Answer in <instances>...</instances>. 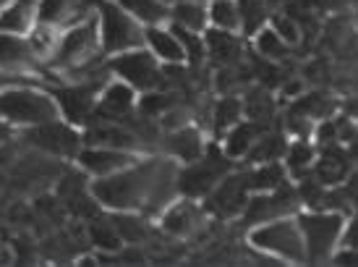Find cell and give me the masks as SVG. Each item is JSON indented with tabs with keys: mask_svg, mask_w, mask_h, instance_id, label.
<instances>
[{
	"mask_svg": "<svg viewBox=\"0 0 358 267\" xmlns=\"http://www.w3.org/2000/svg\"><path fill=\"white\" fill-rule=\"evenodd\" d=\"M178 170L170 160H134L92 184V197L115 212H157L176 191Z\"/></svg>",
	"mask_w": 358,
	"mask_h": 267,
	"instance_id": "1",
	"label": "cell"
},
{
	"mask_svg": "<svg viewBox=\"0 0 358 267\" xmlns=\"http://www.w3.org/2000/svg\"><path fill=\"white\" fill-rule=\"evenodd\" d=\"M55 118H60V110L52 92L34 87L31 81L0 87V121H6L13 129H29Z\"/></svg>",
	"mask_w": 358,
	"mask_h": 267,
	"instance_id": "2",
	"label": "cell"
},
{
	"mask_svg": "<svg viewBox=\"0 0 358 267\" xmlns=\"http://www.w3.org/2000/svg\"><path fill=\"white\" fill-rule=\"evenodd\" d=\"M94 58H105L100 50L97 16H84V19L71 21L60 32L48 63L55 71H84L94 63Z\"/></svg>",
	"mask_w": 358,
	"mask_h": 267,
	"instance_id": "3",
	"label": "cell"
},
{
	"mask_svg": "<svg viewBox=\"0 0 358 267\" xmlns=\"http://www.w3.org/2000/svg\"><path fill=\"white\" fill-rule=\"evenodd\" d=\"M94 16L100 32L102 55H115L144 45V27L120 6L118 0H94Z\"/></svg>",
	"mask_w": 358,
	"mask_h": 267,
	"instance_id": "4",
	"label": "cell"
},
{
	"mask_svg": "<svg viewBox=\"0 0 358 267\" xmlns=\"http://www.w3.org/2000/svg\"><path fill=\"white\" fill-rule=\"evenodd\" d=\"M299 231L306 249V262H324L332 257V252L338 247L340 233L345 228V215L332 212V210H311L306 215H301Z\"/></svg>",
	"mask_w": 358,
	"mask_h": 267,
	"instance_id": "5",
	"label": "cell"
},
{
	"mask_svg": "<svg viewBox=\"0 0 358 267\" xmlns=\"http://www.w3.org/2000/svg\"><path fill=\"white\" fill-rule=\"evenodd\" d=\"M249 241L257 249L267 252L272 257H280L285 262H306V249H303V238H301L299 223L293 218H275L267 220L264 226L259 223L249 233Z\"/></svg>",
	"mask_w": 358,
	"mask_h": 267,
	"instance_id": "6",
	"label": "cell"
},
{
	"mask_svg": "<svg viewBox=\"0 0 358 267\" xmlns=\"http://www.w3.org/2000/svg\"><path fill=\"white\" fill-rule=\"evenodd\" d=\"M228 170H230L228 155L220 152L217 147H209V149H204L196 160H191L189 165L183 168V173H178L176 189H178L186 199L207 197L209 191L228 176Z\"/></svg>",
	"mask_w": 358,
	"mask_h": 267,
	"instance_id": "7",
	"label": "cell"
},
{
	"mask_svg": "<svg viewBox=\"0 0 358 267\" xmlns=\"http://www.w3.org/2000/svg\"><path fill=\"white\" fill-rule=\"evenodd\" d=\"M108 74L118 76L120 81H126L136 92H152V89H157L162 84V79H165L159 60L144 45L126 50V53L108 55Z\"/></svg>",
	"mask_w": 358,
	"mask_h": 267,
	"instance_id": "8",
	"label": "cell"
},
{
	"mask_svg": "<svg viewBox=\"0 0 358 267\" xmlns=\"http://www.w3.org/2000/svg\"><path fill=\"white\" fill-rule=\"evenodd\" d=\"M24 139L27 144L52 158H76L81 149V134L76 131V126H71L63 118L45 121V123L24 129Z\"/></svg>",
	"mask_w": 358,
	"mask_h": 267,
	"instance_id": "9",
	"label": "cell"
},
{
	"mask_svg": "<svg viewBox=\"0 0 358 267\" xmlns=\"http://www.w3.org/2000/svg\"><path fill=\"white\" fill-rule=\"evenodd\" d=\"M100 89H102V84H94V81H79V84H69V87L55 89L52 97L58 102L60 118L69 121L71 126H84V123H90Z\"/></svg>",
	"mask_w": 358,
	"mask_h": 267,
	"instance_id": "10",
	"label": "cell"
},
{
	"mask_svg": "<svg viewBox=\"0 0 358 267\" xmlns=\"http://www.w3.org/2000/svg\"><path fill=\"white\" fill-rule=\"evenodd\" d=\"M136 105V89L129 87L126 81H105L102 89L97 92V102H94V113H92V118L97 121H110V123H115V121L126 118L131 110Z\"/></svg>",
	"mask_w": 358,
	"mask_h": 267,
	"instance_id": "11",
	"label": "cell"
},
{
	"mask_svg": "<svg viewBox=\"0 0 358 267\" xmlns=\"http://www.w3.org/2000/svg\"><path fill=\"white\" fill-rule=\"evenodd\" d=\"M259 194V191H257ZM246 215L243 220L246 223H267V220H275V218H282V215H288L296 210V197H293V191L290 189H272V191H262L259 197L254 199H246Z\"/></svg>",
	"mask_w": 358,
	"mask_h": 267,
	"instance_id": "12",
	"label": "cell"
},
{
	"mask_svg": "<svg viewBox=\"0 0 358 267\" xmlns=\"http://www.w3.org/2000/svg\"><path fill=\"white\" fill-rule=\"evenodd\" d=\"M73 160L79 163V168L84 170L87 176L102 178V176L115 173V170H120V168H126V165H131V163H134V152L87 144V147L79 149V155H76Z\"/></svg>",
	"mask_w": 358,
	"mask_h": 267,
	"instance_id": "13",
	"label": "cell"
},
{
	"mask_svg": "<svg viewBox=\"0 0 358 267\" xmlns=\"http://www.w3.org/2000/svg\"><path fill=\"white\" fill-rule=\"evenodd\" d=\"M37 53L31 50L27 34H3L0 32V71L29 74L37 69Z\"/></svg>",
	"mask_w": 358,
	"mask_h": 267,
	"instance_id": "14",
	"label": "cell"
},
{
	"mask_svg": "<svg viewBox=\"0 0 358 267\" xmlns=\"http://www.w3.org/2000/svg\"><path fill=\"white\" fill-rule=\"evenodd\" d=\"M246 176H225L220 181L217 186L209 191V205L207 207L215 212V215H222V218H230V215H236L243 210L246 205Z\"/></svg>",
	"mask_w": 358,
	"mask_h": 267,
	"instance_id": "15",
	"label": "cell"
},
{
	"mask_svg": "<svg viewBox=\"0 0 358 267\" xmlns=\"http://www.w3.org/2000/svg\"><path fill=\"white\" fill-rule=\"evenodd\" d=\"M144 48L150 50L152 55L165 63V66H178V63H186V53H183V45L178 42V37L173 34L170 27L165 24H152V27H144Z\"/></svg>",
	"mask_w": 358,
	"mask_h": 267,
	"instance_id": "16",
	"label": "cell"
},
{
	"mask_svg": "<svg viewBox=\"0 0 358 267\" xmlns=\"http://www.w3.org/2000/svg\"><path fill=\"white\" fill-rule=\"evenodd\" d=\"M37 24L34 0H10L0 11V32L3 34H29V29Z\"/></svg>",
	"mask_w": 358,
	"mask_h": 267,
	"instance_id": "17",
	"label": "cell"
},
{
	"mask_svg": "<svg viewBox=\"0 0 358 267\" xmlns=\"http://www.w3.org/2000/svg\"><path fill=\"white\" fill-rule=\"evenodd\" d=\"M204 48H207L209 58L220 60V66H230L241 55V40L236 32H222L207 27L204 29Z\"/></svg>",
	"mask_w": 358,
	"mask_h": 267,
	"instance_id": "18",
	"label": "cell"
},
{
	"mask_svg": "<svg viewBox=\"0 0 358 267\" xmlns=\"http://www.w3.org/2000/svg\"><path fill=\"white\" fill-rule=\"evenodd\" d=\"M262 134H264L262 123H254V121H238L236 126H230V129L225 131V149H222V152H225L230 160L246 158V152L251 149V144H254Z\"/></svg>",
	"mask_w": 358,
	"mask_h": 267,
	"instance_id": "19",
	"label": "cell"
},
{
	"mask_svg": "<svg viewBox=\"0 0 358 267\" xmlns=\"http://www.w3.org/2000/svg\"><path fill=\"white\" fill-rule=\"evenodd\" d=\"M170 24H176L180 29L189 32H204L209 27L207 19V6L199 0H178L176 6H170Z\"/></svg>",
	"mask_w": 358,
	"mask_h": 267,
	"instance_id": "20",
	"label": "cell"
},
{
	"mask_svg": "<svg viewBox=\"0 0 358 267\" xmlns=\"http://www.w3.org/2000/svg\"><path fill=\"white\" fill-rule=\"evenodd\" d=\"M168 152L173 158L183 160V163H191L196 160L204 152V142H201V131H196L194 126H180V129H173L168 139Z\"/></svg>",
	"mask_w": 358,
	"mask_h": 267,
	"instance_id": "21",
	"label": "cell"
},
{
	"mask_svg": "<svg viewBox=\"0 0 358 267\" xmlns=\"http://www.w3.org/2000/svg\"><path fill=\"white\" fill-rule=\"evenodd\" d=\"M199 220V210L191 205V199H183L178 205H170L162 215V228L173 233V236H186L196 228Z\"/></svg>",
	"mask_w": 358,
	"mask_h": 267,
	"instance_id": "22",
	"label": "cell"
},
{
	"mask_svg": "<svg viewBox=\"0 0 358 267\" xmlns=\"http://www.w3.org/2000/svg\"><path fill=\"white\" fill-rule=\"evenodd\" d=\"M118 3L139 21L141 27L165 24L170 19V6H165L162 0H118Z\"/></svg>",
	"mask_w": 358,
	"mask_h": 267,
	"instance_id": "23",
	"label": "cell"
},
{
	"mask_svg": "<svg viewBox=\"0 0 358 267\" xmlns=\"http://www.w3.org/2000/svg\"><path fill=\"white\" fill-rule=\"evenodd\" d=\"M285 184V168L280 160H272V163H259L257 170L246 173V186L249 191H272Z\"/></svg>",
	"mask_w": 358,
	"mask_h": 267,
	"instance_id": "24",
	"label": "cell"
},
{
	"mask_svg": "<svg viewBox=\"0 0 358 267\" xmlns=\"http://www.w3.org/2000/svg\"><path fill=\"white\" fill-rule=\"evenodd\" d=\"M207 19L212 29L222 32H241V16L236 0H212L207 6Z\"/></svg>",
	"mask_w": 358,
	"mask_h": 267,
	"instance_id": "25",
	"label": "cell"
},
{
	"mask_svg": "<svg viewBox=\"0 0 358 267\" xmlns=\"http://www.w3.org/2000/svg\"><path fill=\"white\" fill-rule=\"evenodd\" d=\"M332 110H335V102L327 95H299L290 113L303 116L308 121H324L332 116Z\"/></svg>",
	"mask_w": 358,
	"mask_h": 267,
	"instance_id": "26",
	"label": "cell"
},
{
	"mask_svg": "<svg viewBox=\"0 0 358 267\" xmlns=\"http://www.w3.org/2000/svg\"><path fill=\"white\" fill-rule=\"evenodd\" d=\"M311 165H314V147L308 144V139H296L290 147H285V173L303 178Z\"/></svg>",
	"mask_w": 358,
	"mask_h": 267,
	"instance_id": "27",
	"label": "cell"
},
{
	"mask_svg": "<svg viewBox=\"0 0 358 267\" xmlns=\"http://www.w3.org/2000/svg\"><path fill=\"white\" fill-rule=\"evenodd\" d=\"M243 116V108H241L238 97H222L215 105V113H212V131L215 137H225V131L230 126H236Z\"/></svg>",
	"mask_w": 358,
	"mask_h": 267,
	"instance_id": "28",
	"label": "cell"
},
{
	"mask_svg": "<svg viewBox=\"0 0 358 267\" xmlns=\"http://www.w3.org/2000/svg\"><path fill=\"white\" fill-rule=\"evenodd\" d=\"M236 6H238L241 16V32H246V34H257L264 27V21L269 19V8L264 0H236Z\"/></svg>",
	"mask_w": 358,
	"mask_h": 267,
	"instance_id": "29",
	"label": "cell"
},
{
	"mask_svg": "<svg viewBox=\"0 0 358 267\" xmlns=\"http://www.w3.org/2000/svg\"><path fill=\"white\" fill-rule=\"evenodd\" d=\"M241 108L246 113V118L254 121V123H262V121H269L272 113H275V102L269 97L264 89H251L246 92V97L241 100Z\"/></svg>",
	"mask_w": 358,
	"mask_h": 267,
	"instance_id": "30",
	"label": "cell"
},
{
	"mask_svg": "<svg viewBox=\"0 0 358 267\" xmlns=\"http://www.w3.org/2000/svg\"><path fill=\"white\" fill-rule=\"evenodd\" d=\"M76 6V0H37L34 3V13L40 24H50V27H60L69 21V11Z\"/></svg>",
	"mask_w": 358,
	"mask_h": 267,
	"instance_id": "31",
	"label": "cell"
},
{
	"mask_svg": "<svg viewBox=\"0 0 358 267\" xmlns=\"http://www.w3.org/2000/svg\"><path fill=\"white\" fill-rule=\"evenodd\" d=\"M282 152H285V139L282 137H262L251 144V149L246 152V158L251 163H272V160H282Z\"/></svg>",
	"mask_w": 358,
	"mask_h": 267,
	"instance_id": "32",
	"label": "cell"
},
{
	"mask_svg": "<svg viewBox=\"0 0 358 267\" xmlns=\"http://www.w3.org/2000/svg\"><path fill=\"white\" fill-rule=\"evenodd\" d=\"M110 223H113V228L118 231L120 241L136 244V241H141V238L147 236V226H144V220L136 218L134 212H115Z\"/></svg>",
	"mask_w": 358,
	"mask_h": 267,
	"instance_id": "33",
	"label": "cell"
},
{
	"mask_svg": "<svg viewBox=\"0 0 358 267\" xmlns=\"http://www.w3.org/2000/svg\"><path fill=\"white\" fill-rule=\"evenodd\" d=\"M170 29L173 34L178 37V42L183 45V53H186V60L194 63V66H199L201 60L207 58V48H204V37L196 34V32H189V29H180L176 24H170Z\"/></svg>",
	"mask_w": 358,
	"mask_h": 267,
	"instance_id": "34",
	"label": "cell"
},
{
	"mask_svg": "<svg viewBox=\"0 0 358 267\" xmlns=\"http://www.w3.org/2000/svg\"><path fill=\"white\" fill-rule=\"evenodd\" d=\"M254 37H257V50H259V55H262V58L282 60L285 55H288V45L280 40L278 34L269 29V27H262Z\"/></svg>",
	"mask_w": 358,
	"mask_h": 267,
	"instance_id": "35",
	"label": "cell"
},
{
	"mask_svg": "<svg viewBox=\"0 0 358 267\" xmlns=\"http://www.w3.org/2000/svg\"><path fill=\"white\" fill-rule=\"evenodd\" d=\"M269 29L275 32L288 48H293V45L301 42V24L293 19L290 13H272V16H269Z\"/></svg>",
	"mask_w": 358,
	"mask_h": 267,
	"instance_id": "36",
	"label": "cell"
},
{
	"mask_svg": "<svg viewBox=\"0 0 358 267\" xmlns=\"http://www.w3.org/2000/svg\"><path fill=\"white\" fill-rule=\"evenodd\" d=\"M176 95H165V92H144V97H141L139 102V110L144 113V116H150V118H155V116H162L165 110L176 108Z\"/></svg>",
	"mask_w": 358,
	"mask_h": 267,
	"instance_id": "37",
	"label": "cell"
},
{
	"mask_svg": "<svg viewBox=\"0 0 358 267\" xmlns=\"http://www.w3.org/2000/svg\"><path fill=\"white\" fill-rule=\"evenodd\" d=\"M90 238H92V244H94V247L108 249V252H113V249L120 247L118 231L113 228V223H110V220H97V223H92V226H90Z\"/></svg>",
	"mask_w": 358,
	"mask_h": 267,
	"instance_id": "38",
	"label": "cell"
},
{
	"mask_svg": "<svg viewBox=\"0 0 358 267\" xmlns=\"http://www.w3.org/2000/svg\"><path fill=\"white\" fill-rule=\"evenodd\" d=\"M317 137H319V142H335V139H338V126L329 118H324V123L317 129Z\"/></svg>",
	"mask_w": 358,
	"mask_h": 267,
	"instance_id": "39",
	"label": "cell"
},
{
	"mask_svg": "<svg viewBox=\"0 0 358 267\" xmlns=\"http://www.w3.org/2000/svg\"><path fill=\"white\" fill-rule=\"evenodd\" d=\"M332 262H335V265H356V249H348V252H345V249L340 247V252L338 254H335V252H332Z\"/></svg>",
	"mask_w": 358,
	"mask_h": 267,
	"instance_id": "40",
	"label": "cell"
},
{
	"mask_svg": "<svg viewBox=\"0 0 358 267\" xmlns=\"http://www.w3.org/2000/svg\"><path fill=\"white\" fill-rule=\"evenodd\" d=\"M8 139H13V126H8L6 121H0V144H6Z\"/></svg>",
	"mask_w": 358,
	"mask_h": 267,
	"instance_id": "41",
	"label": "cell"
},
{
	"mask_svg": "<svg viewBox=\"0 0 358 267\" xmlns=\"http://www.w3.org/2000/svg\"><path fill=\"white\" fill-rule=\"evenodd\" d=\"M267 3V8H282L285 3H290V0H264Z\"/></svg>",
	"mask_w": 358,
	"mask_h": 267,
	"instance_id": "42",
	"label": "cell"
},
{
	"mask_svg": "<svg viewBox=\"0 0 358 267\" xmlns=\"http://www.w3.org/2000/svg\"><path fill=\"white\" fill-rule=\"evenodd\" d=\"M8 3H10V0H0V11L6 8V6H8Z\"/></svg>",
	"mask_w": 358,
	"mask_h": 267,
	"instance_id": "43",
	"label": "cell"
},
{
	"mask_svg": "<svg viewBox=\"0 0 358 267\" xmlns=\"http://www.w3.org/2000/svg\"><path fill=\"white\" fill-rule=\"evenodd\" d=\"M162 3H165V6H170V3H173V0H162Z\"/></svg>",
	"mask_w": 358,
	"mask_h": 267,
	"instance_id": "44",
	"label": "cell"
}]
</instances>
